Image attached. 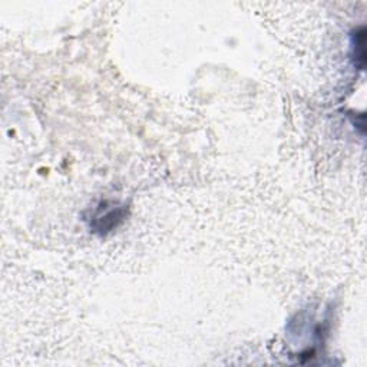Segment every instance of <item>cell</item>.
Masks as SVG:
<instances>
[{
    "instance_id": "2",
    "label": "cell",
    "mask_w": 367,
    "mask_h": 367,
    "mask_svg": "<svg viewBox=\"0 0 367 367\" xmlns=\"http://www.w3.org/2000/svg\"><path fill=\"white\" fill-rule=\"evenodd\" d=\"M351 38V56L354 66L360 70L366 66V28L360 26L350 35Z\"/></svg>"
},
{
    "instance_id": "1",
    "label": "cell",
    "mask_w": 367,
    "mask_h": 367,
    "mask_svg": "<svg viewBox=\"0 0 367 367\" xmlns=\"http://www.w3.org/2000/svg\"><path fill=\"white\" fill-rule=\"evenodd\" d=\"M125 208L124 207H115V208H108L106 202H104L98 211L95 212L91 227L94 231L99 234H106L108 231L116 229L124 219H125Z\"/></svg>"
}]
</instances>
